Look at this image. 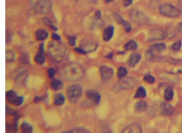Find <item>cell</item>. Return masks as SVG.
I'll return each mask as SVG.
<instances>
[{"instance_id":"cell-1","label":"cell","mask_w":182,"mask_h":133,"mask_svg":"<svg viewBox=\"0 0 182 133\" xmlns=\"http://www.w3.org/2000/svg\"><path fill=\"white\" fill-rule=\"evenodd\" d=\"M61 74L65 80L73 82L82 78L84 71L82 66L79 64L71 63L67 64L63 68Z\"/></svg>"},{"instance_id":"cell-2","label":"cell","mask_w":182,"mask_h":133,"mask_svg":"<svg viewBox=\"0 0 182 133\" xmlns=\"http://www.w3.org/2000/svg\"><path fill=\"white\" fill-rule=\"evenodd\" d=\"M48 50L51 57L57 62L63 61L66 53V48L59 41H51L48 46Z\"/></svg>"},{"instance_id":"cell-3","label":"cell","mask_w":182,"mask_h":133,"mask_svg":"<svg viewBox=\"0 0 182 133\" xmlns=\"http://www.w3.org/2000/svg\"><path fill=\"white\" fill-rule=\"evenodd\" d=\"M33 6L37 13L42 15L46 14L51 9L52 3L50 0H34Z\"/></svg>"},{"instance_id":"cell-4","label":"cell","mask_w":182,"mask_h":133,"mask_svg":"<svg viewBox=\"0 0 182 133\" xmlns=\"http://www.w3.org/2000/svg\"><path fill=\"white\" fill-rule=\"evenodd\" d=\"M82 92V87L80 85H71L67 89L66 95L69 100L71 103H74L81 97Z\"/></svg>"},{"instance_id":"cell-5","label":"cell","mask_w":182,"mask_h":133,"mask_svg":"<svg viewBox=\"0 0 182 133\" xmlns=\"http://www.w3.org/2000/svg\"><path fill=\"white\" fill-rule=\"evenodd\" d=\"M137 83L136 79L132 77H127L120 80L115 84L113 87L115 92H117L121 90L129 89L133 88Z\"/></svg>"},{"instance_id":"cell-6","label":"cell","mask_w":182,"mask_h":133,"mask_svg":"<svg viewBox=\"0 0 182 133\" xmlns=\"http://www.w3.org/2000/svg\"><path fill=\"white\" fill-rule=\"evenodd\" d=\"M160 13L163 15L169 17H176L180 14L181 12L178 7H175L171 4H166L160 6Z\"/></svg>"},{"instance_id":"cell-7","label":"cell","mask_w":182,"mask_h":133,"mask_svg":"<svg viewBox=\"0 0 182 133\" xmlns=\"http://www.w3.org/2000/svg\"><path fill=\"white\" fill-rule=\"evenodd\" d=\"M130 19L132 21L138 24H143L148 21V18L144 14L137 10L133 9L130 13Z\"/></svg>"},{"instance_id":"cell-8","label":"cell","mask_w":182,"mask_h":133,"mask_svg":"<svg viewBox=\"0 0 182 133\" xmlns=\"http://www.w3.org/2000/svg\"><path fill=\"white\" fill-rule=\"evenodd\" d=\"M6 98L9 103L19 106L23 104L24 98L22 96H19L16 92L11 90L6 92Z\"/></svg>"},{"instance_id":"cell-9","label":"cell","mask_w":182,"mask_h":133,"mask_svg":"<svg viewBox=\"0 0 182 133\" xmlns=\"http://www.w3.org/2000/svg\"><path fill=\"white\" fill-rule=\"evenodd\" d=\"M100 72L101 78L103 81L108 80L112 78L113 75V70L111 68L106 66H101Z\"/></svg>"},{"instance_id":"cell-10","label":"cell","mask_w":182,"mask_h":133,"mask_svg":"<svg viewBox=\"0 0 182 133\" xmlns=\"http://www.w3.org/2000/svg\"><path fill=\"white\" fill-rule=\"evenodd\" d=\"M165 34L163 29L156 28L151 30L149 33V39L151 40H158L164 39Z\"/></svg>"},{"instance_id":"cell-11","label":"cell","mask_w":182,"mask_h":133,"mask_svg":"<svg viewBox=\"0 0 182 133\" xmlns=\"http://www.w3.org/2000/svg\"><path fill=\"white\" fill-rule=\"evenodd\" d=\"M86 96L90 100L96 104L100 103L101 99V96L98 92L92 90H88L86 92Z\"/></svg>"},{"instance_id":"cell-12","label":"cell","mask_w":182,"mask_h":133,"mask_svg":"<svg viewBox=\"0 0 182 133\" xmlns=\"http://www.w3.org/2000/svg\"><path fill=\"white\" fill-rule=\"evenodd\" d=\"M142 132V128L139 124L133 123L126 127L121 132L122 133H141Z\"/></svg>"},{"instance_id":"cell-13","label":"cell","mask_w":182,"mask_h":133,"mask_svg":"<svg viewBox=\"0 0 182 133\" xmlns=\"http://www.w3.org/2000/svg\"><path fill=\"white\" fill-rule=\"evenodd\" d=\"M114 17L115 19L118 23L124 27L125 30L126 31L130 32L131 31L132 28H131V25L128 22L124 20L120 15L117 14H115Z\"/></svg>"},{"instance_id":"cell-14","label":"cell","mask_w":182,"mask_h":133,"mask_svg":"<svg viewBox=\"0 0 182 133\" xmlns=\"http://www.w3.org/2000/svg\"><path fill=\"white\" fill-rule=\"evenodd\" d=\"M44 45L41 44L39 51L35 57V61L39 65H42L45 62L46 58L44 55Z\"/></svg>"},{"instance_id":"cell-15","label":"cell","mask_w":182,"mask_h":133,"mask_svg":"<svg viewBox=\"0 0 182 133\" xmlns=\"http://www.w3.org/2000/svg\"><path fill=\"white\" fill-rule=\"evenodd\" d=\"M114 28L112 26L107 27L104 30L103 37L104 40L108 41L112 39L114 34Z\"/></svg>"},{"instance_id":"cell-16","label":"cell","mask_w":182,"mask_h":133,"mask_svg":"<svg viewBox=\"0 0 182 133\" xmlns=\"http://www.w3.org/2000/svg\"><path fill=\"white\" fill-rule=\"evenodd\" d=\"M141 55L138 53H133L130 56L128 61V64L131 67H133L135 66L140 60Z\"/></svg>"},{"instance_id":"cell-17","label":"cell","mask_w":182,"mask_h":133,"mask_svg":"<svg viewBox=\"0 0 182 133\" xmlns=\"http://www.w3.org/2000/svg\"><path fill=\"white\" fill-rule=\"evenodd\" d=\"M173 112L171 106L168 103H163L161 106V114L164 115H170Z\"/></svg>"},{"instance_id":"cell-18","label":"cell","mask_w":182,"mask_h":133,"mask_svg":"<svg viewBox=\"0 0 182 133\" xmlns=\"http://www.w3.org/2000/svg\"><path fill=\"white\" fill-rule=\"evenodd\" d=\"M147 104L144 101L140 100L137 102L135 105V110L137 113L142 112L146 109Z\"/></svg>"},{"instance_id":"cell-19","label":"cell","mask_w":182,"mask_h":133,"mask_svg":"<svg viewBox=\"0 0 182 133\" xmlns=\"http://www.w3.org/2000/svg\"><path fill=\"white\" fill-rule=\"evenodd\" d=\"M97 47V45L95 43L88 42L83 44L82 48L86 53L94 51Z\"/></svg>"},{"instance_id":"cell-20","label":"cell","mask_w":182,"mask_h":133,"mask_svg":"<svg viewBox=\"0 0 182 133\" xmlns=\"http://www.w3.org/2000/svg\"><path fill=\"white\" fill-rule=\"evenodd\" d=\"M48 36V32L44 29H39L36 33V37L39 41H43L46 39Z\"/></svg>"},{"instance_id":"cell-21","label":"cell","mask_w":182,"mask_h":133,"mask_svg":"<svg viewBox=\"0 0 182 133\" xmlns=\"http://www.w3.org/2000/svg\"><path fill=\"white\" fill-rule=\"evenodd\" d=\"M18 117H16L13 124H7L6 125V129L9 132H16L18 129Z\"/></svg>"},{"instance_id":"cell-22","label":"cell","mask_w":182,"mask_h":133,"mask_svg":"<svg viewBox=\"0 0 182 133\" xmlns=\"http://www.w3.org/2000/svg\"><path fill=\"white\" fill-rule=\"evenodd\" d=\"M51 85L52 88L55 91H58L61 89L63 87V83L60 80L54 79L52 81Z\"/></svg>"},{"instance_id":"cell-23","label":"cell","mask_w":182,"mask_h":133,"mask_svg":"<svg viewBox=\"0 0 182 133\" xmlns=\"http://www.w3.org/2000/svg\"><path fill=\"white\" fill-rule=\"evenodd\" d=\"M65 100V96L62 93H59L56 95L54 97V102L55 105L60 106L64 104Z\"/></svg>"},{"instance_id":"cell-24","label":"cell","mask_w":182,"mask_h":133,"mask_svg":"<svg viewBox=\"0 0 182 133\" xmlns=\"http://www.w3.org/2000/svg\"><path fill=\"white\" fill-rule=\"evenodd\" d=\"M166 35L168 38L171 39L174 38L176 35V30L173 26H169L167 27L166 30Z\"/></svg>"},{"instance_id":"cell-25","label":"cell","mask_w":182,"mask_h":133,"mask_svg":"<svg viewBox=\"0 0 182 133\" xmlns=\"http://www.w3.org/2000/svg\"><path fill=\"white\" fill-rule=\"evenodd\" d=\"M166 48V44L164 43H158L151 46V50L152 51L161 52L164 50Z\"/></svg>"},{"instance_id":"cell-26","label":"cell","mask_w":182,"mask_h":133,"mask_svg":"<svg viewBox=\"0 0 182 133\" xmlns=\"http://www.w3.org/2000/svg\"><path fill=\"white\" fill-rule=\"evenodd\" d=\"M146 96V90L143 87H140L136 91L134 95V98H143Z\"/></svg>"},{"instance_id":"cell-27","label":"cell","mask_w":182,"mask_h":133,"mask_svg":"<svg viewBox=\"0 0 182 133\" xmlns=\"http://www.w3.org/2000/svg\"><path fill=\"white\" fill-rule=\"evenodd\" d=\"M125 48L128 51L136 50L137 48V43L134 40H131L125 45Z\"/></svg>"},{"instance_id":"cell-28","label":"cell","mask_w":182,"mask_h":133,"mask_svg":"<svg viewBox=\"0 0 182 133\" xmlns=\"http://www.w3.org/2000/svg\"><path fill=\"white\" fill-rule=\"evenodd\" d=\"M174 95V92L172 89L169 88H167L164 92V98L166 100L170 101L173 99Z\"/></svg>"},{"instance_id":"cell-29","label":"cell","mask_w":182,"mask_h":133,"mask_svg":"<svg viewBox=\"0 0 182 133\" xmlns=\"http://www.w3.org/2000/svg\"><path fill=\"white\" fill-rule=\"evenodd\" d=\"M22 132L23 133H31L33 131V127L29 124L26 122H24L21 126Z\"/></svg>"},{"instance_id":"cell-30","label":"cell","mask_w":182,"mask_h":133,"mask_svg":"<svg viewBox=\"0 0 182 133\" xmlns=\"http://www.w3.org/2000/svg\"><path fill=\"white\" fill-rule=\"evenodd\" d=\"M43 21L44 24L47 26H48V27H49V28H51L53 30L56 31L57 30V27L54 26L53 22L49 18H43Z\"/></svg>"},{"instance_id":"cell-31","label":"cell","mask_w":182,"mask_h":133,"mask_svg":"<svg viewBox=\"0 0 182 133\" xmlns=\"http://www.w3.org/2000/svg\"><path fill=\"white\" fill-rule=\"evenodd\" d=\"M127 70L125 68L121 67L119 68L117 71L118 76L119 78H122L127 75Z\"/></svg>"},{"instance_id":"cell-32","label":"cell","mask_w":182,"mask_h":133,"mask_svg":"<svg viewBox=\"0 0 182 133\" xmlns=\"http://www.w3.org/2000/svg\"><path fill=\"white\" fill-rule=\"evenodd\" d=\"M6 61L10 62L14 60L15 55L14 53L11 50L6 51Z\"/></svg>"},{"instance_id":"cell-33","label":"cell","mask_w":182,"mask_h":133,"mask_svg":"<svg viewBox=\"0 0 182 133\" xmlns=\"http://www.w3.org/2000/svg\"><path fill=\"white\" fill-rule=\"evenodd\" d=\"M89 132H90L89 130L83 128H75L73 130L68 132L70 133H89Z\"/></svg>"},{"instance_id":"cell-34","label":"cell","mask_w":182,"mask_h":133,"mask_svg":"<svg viewBox=\"0 0 182 133\" xmlns=\"http://www.w3.org/2000/svg\"><path fill=\"white\" fill-rule=\"evenodd\" d=\"M144 80L146 82L149 83H153L155 81V78L153 76L150 75H146L144 77Z\"/></svg>"},{"instance_id":"cell-35","label":"cell","mask_w":182,"mask_h":133,"mask_svg":"<svg viewBox=\"0 0 182 133\" xmlns=\"http://www.w3.org/2000/svg\"><path fill=\"white\" fill-rule=\"evenodd\" d=\"M181 45L182 42L181 41H178L176 42L173 44L172 48L174 50L178 51V50H180L181 48Z\"/></svg>"},{"instance_id":"cell-36","label":"cell","mask_w":182,"mask_h":133,"mask_svg":"<svg viewBox=\"0 0 182 133\" xmlns=\"http://www.w3.org/2000/svg\"><path fill=\"white\" fill-rule=\"evenodd\" d=\"M6 114L9 115H16L17 112L15 110L6 106Z\"/></svg>"},{"instance_id":"cell-37","label":"cell","mask_w":182,"mask_h":133,"mask_svg":"<svg viewBox=\"0 0 182 133\" xmlns=\"http://www.w3.org/2000/svg\"><path fill=\"white\" fill-rule=\"evenodd\" d=\"M145 55L146 57L148 60H153L154 58V55L151 50H148L146 52Z\"/></svg>"},{"instance_id":"cell-38","label":"cell","mask_w":182,"mask_h":133,"mask_svg":"<svg viewBox=\"0 0 182 133\" xmlns=\"http://www.w3.org/2000/svg\"><path fill=\"white\" fill-rule=\"evenodd\" d=\"M48 72L49 77L51 78H53L55 74V71L54 69L52 68H49L48 70Z\"/></svg>"},{"instance_id":"cell-39","label":"cell","mask_w":182,"mask_h":133,"mask_svg":"<svg viewBox=\"0 0 182 133\" xmlns=\"http://www.w3.org/2000/svg\"><path fill=\"white\" fill-rule=\"evenodd\" d=\"M76 38L75 36L71 37L69 39V43L71 46H74L76 44Z\"/></svg>"},{"instance_id":"cell-40","label":"cell","mask_w":182,"mask_h":133,"mask_svg":"<svg viewBox=\"0 0 182 133\" xmlns=\"http://www.w3.org/2000/svg\"><path fill=\"white\" fill-rule=\"evenodd\" d=\"M124 6L128 7L132 4L133 0H122Z\"/></svg>"},{"instance_id":"cell-41","label":"cell","mask_w":182,"mask_h":133,"mask_svg":"<svg viewBox=\"0 0 182 133\" xmlns=\"http://www.w3.org/2000/svg\"><path fill=\"white\" fill-rule=\"evenodd\" d=\"M11 36L12 35L11 32L7 30V31H6V41H9L11 39Z\"/></svg>"},{"instance_id":"cell-42","label":"cell","mask_w":182,"mask_h":133,"mask_svg":"<svg viewBox=\"0 0 182 133\" xmlns=\"http://www.w3.org/2000/svg\"><path fill=\"white\" fill-rule=\"evenodd\" d=\"M75 51L77 52L80 53L82 54H86V53L85 52L84 50L81 48H75Z\"/></svg>"},{"instance_id":"cell-43","label":"cell","mask_w":182,"mask_h":133,"mask_svg":"<svg viewBox=\"0 0 182 133\" xmlns=\"http://www.w3.org/2000/svg\"><path fill=\"white\" fill-rule=\"evenodd\" d=\"M28 61V58L27 55H25L21 58V61L24 63H26Z\"/></svg>"},{"instance_id":"cell-44","label":"cell","mask_w":182,"mask_h":133,"mask_svg":"<svg viewBox=\"0 0 182 133\" xmlns=\"http://www.w3.org/2000/svg\"><path fill=\"white\" fill-rule=\"evenodd\" d=\"M52 37L54 40L59 41L60 39V37L56 34H52Z\"/></svg>"},{"instance_id":"cell-45","label":"cell","mask_w":182,"mask_h":133,"mask_svg":"<svg viewBox=\"0 0 182 133\" xmlns=\"http://www.w3.org/2000/svg\"><path fill=\"white\" fill-rule=\"evenodd\" d=\"M177 7L181 12H182V0H180L178 1Z\"/></svg>"},{"instance_id":"cell-46","label":"cell","mask_w":182,"mask_h":133,"mask_svg":"<svg viewBox=\"0 0 182 133\" xmlns=\"http://www.w3.org/2000/svg\"><path fill=\"white\" fill-rule=\"evenodd\" d=\"M177 29H178V31L181 33H182V22L178 24Z\"/></svg>"},{"instance_id":"cell-47","label":"cell","mask_w":182,"mask_h":133,"mask_svg":"<svg viewBox=\"0 0 182 133\" xmlns=\"http://www.w3.org/2000/svg\"><path fill=\"white\" fill-rule=\"evenodd\" d=\"M95 15L96 18H97V19H100L101 16V13H100L99 11H96L95 12Z\"/></svg>"},{"instance_id":"cell-48","label":"cell","mask_w":182,"mask_h":133,"mask_svg":"<svg viewBox=\"0 0 182 133\" xmlns=\"http://www.w3.org/2000/svg\"><path fill=\"white\" fill-rule=\"evenodd\" d=\"M41 98L38 97V96H37V97H36L35 98H34V101L35 102H38L40 101L41 100Z\"/></svg>"},{"instance_id":"cell-49","label":"cell","mask_w":182,"mask_h":133,"mask_svg":"<svg viewBox=\"0 0 182 133\" xmlns=\"http://www.w3.org/2000/svg\"><path fill=\"white\" fill-rule=\"evenodd\" d=\"M113 56V54L112 53L109 54L107 56V58H112Z\"/></svg>"},{"instance_id":"cell-50","label":"cell","mask_w":182,"mask_h":133,"mask_svg":"<svg viewBox=\"0 0 182 133\" xmlns=\"http://www.w3.org/2000/svg\"><path fill=\"white\" fill-rule=\"evenodd\" d=\"M105 1L106 3H109V2H112L113 0H105Z\"/></svg>"}]
</instances>
